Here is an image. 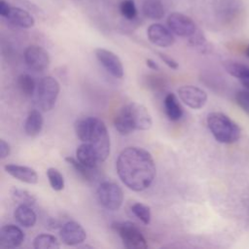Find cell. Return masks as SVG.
Masks as SVG:
<instances>
[{"mask_svg":"<svg viewBox=\"0 0 249 249\" xmlns=\"http://www.w3.org/2000/svg\"><path fill=\"white\" fill-rule=\"evenodd\" d=\"M24 233L20 228L16 225H5L0 230V247L16 248L22 244Z\"/></svg>","mask_w":249,"mask_h":249,"instance_id":"14","label":"cell"},{"mask_svg":"<svg viewBox=\"0 0 249 249\" xmlns=\"http://www.w3.org/2000/svg\"><path fill=\"white\" fill-rule=\"evenodd\" d=\"M207 125L214 138L224 144H231L239 140L241 129L230 117L221 112H211L207 116Z\"/></svg>","mask_w":249,"mask_h":249,"instance_id":"4","label":"cell"},{"mask_svg":"<svg viewBox=\"0 0 249 249\" xmlns=\"http://www.w3.org/2000/svg\"><path fill=\"white\" fill-rule=\"evenodd\" d=\"M158 55L160 56V58L171 69H177L178 68V63L175 59H173L171 56L167 55L166 53H158Z\"/></svg>","mask_w":249,"mask_h":249,"instance_id":"32","label":"cell"},{"mask_svg":"<svg viewBox=\"0 0 249 249\" xmlns=\"http://www.w3.org/2000/svg\"><path fill=\"white\" fill-rule=\"evenodd\" d=\"M235 102L245 113L249 115V89L237 91L235 94Z\"/></svg>","mask_w":249,"mask_h":249,"instance_id":"30","label":"cell"},{"mask_svg":"<svg viewBox=\"0 0 249 249\" xmlns=\"http://www.w3.org/2000/svg\"><path fill=\"white\" fill-rule=\"evenodd\" d=\"M24 61L27 66L37 72L46 70L50 65V56L45 49L37 45H31L24 51Z\"/></svg>","mask_w":249,"mask_h":249,"instance_id":"9","label":"cell"},{"mask_svg":"<svg viewBox=\"0 0 249 249\" xmlns=\"http://www.w3.org/2000/svg\"><path fill=\"white\" fill-rule=\"evenodd\" d=\"M174 33L160 23H153L147 29V36L151 43L156 46L167 48L175 43Z\"/></svg>","mask_w":249,"mask_h":249,"instance_id":"13","label":"cell"},{"mask_svg":"<svg viewBox=\"0 0 249 249\" xmlns=\"http://www.w3.org/2000/svg\"><path fill=\"white\" fill-rule=\"evenodd\" d=\"M120 12L126 19H133L137 16V9L133 0H124L120 4Z\"/></svg>","mask_w":249,"mask_h":249,"instance_id":"29","label":"cell"},{"mask_svg":"<svg viewBox=\"0 0 249 249\" xmlns=\"http://www.w3.org/2000/svg\"><path fill=\"white\" fill-rule=\"evenodd\" d=\"M14 217L16 221L24 228L33 227L37 220L35 212L32 210L31 206L27 205H18L14 212Z\"/></svg>","mask_w":249,"mask_h":249,"instance_id":"20","label":"cell"},{"mask_svg":"<svg viewBox=\"0 0 249 249\" xmlns=\"http://www.w3.org/2000/svg\"><path fill=\"white\" fill-rule=\"evenodd\" d=\"M4 169L8 174L23 183L36 184L38 182V175L36 171L29 166L11 163L6 164Z\"/></svg>","mask_w":249,"mask_h":249,"instance_id":"15","label":"cell"},{"mask_svg":"<svg viewBox=\"0 0 249 249\" xmlns=\"http://www.w3.org/2000/svg\"><path fill=\"white\" fill-rule=\"evenodd\" d=\"M146 65H147L150 69H152V70L158 71V70L160 69V66L158 65V63H157L155 60L151 59V58H147V59H146Z\"/></svg>","mask_w":249,"mask_h":249,"instance_id":"35","label":"cell"},{"mask_svg":"<svg viewBox=\"0 0 249 249\" xmlns=\"http://www.w3.org/2000/svg\"><path fill=\"white\" fill-rule=\"evenodd\" d=\"M142 12L146 18L153 20L161 19L164 17V8L160 0H144Z\"/></svg>","mask_w":249,"mask_h":249,"instance_id":"21","label":"cell"},{"mask_svg":"<svg viewBox=\"0 0 249 249\" xmlns=\"http://www.w3.org/2000/svg\"><path fill=\"white\" fill-rule=\"evenodd\" d=\"M11 153V147L8 142H6L4 139H0V158L5 159L7 158Z\"/></svg>","mask_w":249,"mask_h":249,"instance_id":"33","label":"cell"},{"mask_svg":"<svg viewBox=\"0 0 249 249\" xmlns=\"http://www.w3.org/2000/svg\"><path fill=\"white\" fill-rule=\"evenodd\" d=\"M189 42L192 46L199 49L200 51H204L207 48L206 39L199 29H197V31L189 38Z\"/></svg>","mask_w":249,"mask_h":249,"instance_id":"31","label":"cell"},{"mask_svg":"<svg viewBox=\"0 0 249 249\" xmlns=\"http://www.w3.org/2000/svg\"><path fill=\"white\" fill-rule=\"evenodd\" d=\"M167 25L175 35L188 39L198 29L195 21L190 17L177 12L168 16Z\"/></svg>","mask_w":249,"mask_h":249,"instance_id":"8","label":"cell"},{"mask_svg":"<svg viewBox=\"0 0 249 249\" xmlns=\"http://www.w3.org/2000/svg\"><path fill=\"white\" fill-rule=\"evenodd\" d=\"M11 6L5 1V0H0V15L5 18V16L8 14Z\"/></svg>","mask_w":249,"mask_h":249,"instance_id":"34","label":"cell"},{"mask_svg":"<svg viewBox=\"0 0 249 249\" xmlns=\"http://www.w3.org/2000/svg\"><path fill=\"white\" fill-rule=\"evenodd\" d=\"M76 159L85 166L95 169L97 164L101 162L96 150L89 143L83 142L76 150Z\"/></svg>","mask_w":249,"mask_h":249,"instance_id":"16","label":"cell"},{"mask_svg":"<svg viewBox=\"0 0 249 249\" xmlns=\"http://www.w3.org/2000/svg\"><path fill=\"white\" fill-rule=\"evenodd\" d=\"M33 247L35 249H57L60 244L54 235L42 233L34 238Z\"/></svg>","mask_w":249,"mask_h":249,"instance_id":"24","label":"cell"},{"mask_svg":"<svg viewBox=\"0 0 249 249\" xmlns=\"http://www.w3.org/2000/svg\"><path fill=\"white\" fill-rule=\"evenodd\" d=\"M111 228L119 234L123 244L128 249H145L147 240L141 231L131 222H115Z\"/></svg>","mask_w":249,"mask_h":249,"instance_id":"6","label":"cell"},{"mask_svg":"<svg viewBox=\"0 0 249 249\" xmlns=\"http://www.w3.org/2000/svg\"><path fill=\"white\" fill-rule=\"evenodd\" d=\"M65 160L67 163H69L83 178H85L86 180H91L92 175H93V170L94 169H90L87 166H85L84 164H82L77 159H74L72 157H66Z\"/></svg>","mask_w":249,"mask_h":249,"instance_id":"28","label":"cell"},{"mask_svg":"<svg viewBox=\"0 0 249 249\" xmlns=\"http://www.w3.org/2000/svg\"><path fill=\"white\" fill-rule=\"evenodd\" d=\"M75 132L82 142L90 144L104 161L110 154V137L103 121L96 117H83L75 122Z\"/></svg>","mask_w":249,"mask_h":249,"instance_id":"2","label":"cell"},{"mask_svg":"<svg viewBox=\"0 0 249 249\" xmlns=\"http://www.w3.org/2000/svg\"><path fill=\"white\" fill-rule=\"evenodd\" d=\"M177 92L181 101L192 109H200L206 104L207 93L196 86H182L177 89Z\"/></svg>","mask_w":249,"mask_h":249,"instance_id":"10","label":"cell"},{"mask_svg":"<svg viewBox=\"0 0 249 249\" xmlns=\"http://www.w3.org/2000/svg\"><path fill=\"white\" fill-rule=\"evenodd\" d=\"M153 121L148 109L137 102H130L121 108L114 120L116 129L122 135H127L134 130H147Z\"/></svg>","mask_w":249,"mask_h":249,"instance_id":"3","label":"cell"},{"mask_svg":"<svg viewBox=\"0 0 249 249\" xmlns=\"http://www.w3.org/2000/svg\"><path fill=\"white\" fill-rule=\"evenodd\" d=\"M163 106L164 112L170 121L175 122L182 118L183 108L174 93L169 92L165 95L163 100Z\"/></svg>","mask_w":249,"mask_h":249,"instance_id":"18","label":"cell"},{"mask_svg":"<svg viewBox=\"0 0 249 249\" xmlns=\"http://www.w3.org/2000/svg\"><path fill=\"white\" fill-rule=\"evenodd\" d=\"M17 86L19 91L25 96H32L37 89L33 77L28 74H20L17 79Z\"/></svg>","mask_w":249,"mask_h":249,"instance_id":"25","label":"cell"},{"mask_svg":"<svg viewBox=\"0 0 249 249\" xmlns=\"http://www.w3.org/2000/svg\"><path fill=\"white\" fill-rule=\"evenodd\" d=\"M116 168L122 182L135 192L149 188L157 172L152 155L140 147L123 150L117 159Z\"/></svg>","mask_w":249,"mask_h":249,"instance_id":"1","label":"cell"},{"mask_svg":"<svg viewBox=\"0 0 249 249\" xmlns=\"http://www.w3.org/2000/svg\"><path fill=\"white\" fill-rule=\"evenodd\" d=\"M5 18H7L13 25L20 28H30L35 23L34 18L27 11L18 7L11 6Z\"/></svg>","mask_w":249,"mask_h":249,"instance_id":"17","label":"cell"},{"mask_svg":"<svg viewBox=\"0 0 249 249\" xmlns=\"http://www.w3.org/2000/svg\"><path fill=\"white\" fill-rule=\"evenodd\" d=\"M224 68L226 69V71L237 78L239 81L242 80H248L249 79V66L240 62H236V61H231V60H228L224 62Z\"/></svg>","mask_w":249,"mask_h":249,"instance_id":"22","label":"cell"},{"mask_svg":"<svg viewBox=\"0 0 249 249\" xmlns=\"http://www.w3.org/2000/svg\"><path fill=\"white\" fill-rule=\"evenodd\" d=\"M240 83L242 84V86H243L244 88H246L247 89H249V79H248V80H242V81H240Z\"/></svg>","mask_w":249,"mask_h":249,"instance_id":"36","label":"cell"},{"mask_svg":"<svg viewBox=\"0 0 249 249\" xmlns=\"http://www.w3.org/2000/svg\"><path fill=\"white\" fill-rule=\"evenodd\" d=\"M43 124L44 120L41 112L38 110H32L31 112H29L25 120L24 131L28 136L34 137L41 132L43 128Z\"/></svg>","mask_w":249,"mask_h":249,"instance_id":"19","label":"cell"},{"mask_svg":"<svg viewBox=\"0 0 249 249\" xmlns=\"http://www.w3.org/2000/svg\"><path fill=\"white\" fill-rule=\"evenodd\" d=\"M98 202L109 211L120 209L124 201V193L122 188L110 181L102 182L96 191Z\"/></svg>","mask_w":249,"mask_h":249,"instance_id":"7","label":"cell"},{"mask_svg":"<svg viewBox=\"0 0 249 249\" xmlns=\"http://www.w3.org/2000/svg\"><path fill=\"white\" fill-rule=\"evenodd\" d=\"M59 90V83L53 77L47 76L41 79L36 89V101L39 109L43 112L51 111L55 105Z\"/></svg>","mask_w":249,"mask_h":249,"instance_id":"5","label":"cell"},{"mask_svg":"<svg viewBox=\"0 0 249 249\" xmlns=\"http://www.w3.org/2000/svg\"><path fill=\"white\" fill-rule=\"evenodd\" d=\"M132 213L145 225H149L151 223V209L149 206L136 202L131 206Z\"/></svg>","mask_w":249,"mask_h":249,"instance_id":"27","label":"cell"},{"mask_svg":"<svg viewBox=\"0 0 249 249\" xmlns=\"http://www.w3.org/2000/svg\"><path fill=\"white\" fill-rule=\"evenodd\" d=\"M245 53H246V55L249 57V45L246 47V49H245Z\"/></svg>","mask_w":249,"mask_h":249,"instance_id":"37","label":"cell"},{"mask_svg":"<svg viewBox=\"0 0 249 249\" xmlns=\"http://www.w3.org/2000/svg\"><path fill=\"white\" fill-rule=\"evenodd\" d=\"M11 196H12V199L18 205L32 206L37 201V198L33 194L23 189L13 188L11 190Z\"/></svg>","mask_w":249,"mask_h":249,"instance_id":"23","label":"cell"},{"mask_svg":"<svg viewBox=\"0 0 249 249\" xmlns=\"http://www.w3.org/2000/svg\"><path fill=\"white\" fill-rule=\"evenodd\" d=\"M47 177L49 179L51 187L54 191H61L64 188V179L62 174L54 167H50L47 169Z\"/></svg>","mask_w":249,"mask_h":249,"instance_id":"26","label":"cell"},{"mask_svg":"<svg viewBox=\"0 0 249 249\" xmlns=\"http://www.w3.org/2000/svg\"><path fill=\"white\" fill-rule=\"evenodd\" d=\"M94 53L97 60L103 65L107 72L118 79H122L124 77V66L120 57L116 53L103 48L96 49Z\"/></svg>","mask_w":249,"mask_h":249,"instance_id":"11","label":"cell"},{"mask_svg":"<svg viewBox=\"0 0 249 249\" xmlns=\"http://www.w3.org/2000/svg\"><path fill=\"white\" fill-rule=\"evenodd\" d=\"M61 241L69 246L78 245L87 238V232L84 228L75 221H68L61 226L59 231Z\"/></svg>","mask_w":249,"mask_h":249,"instance_id":"12","label":"cell"}]
</instances>
